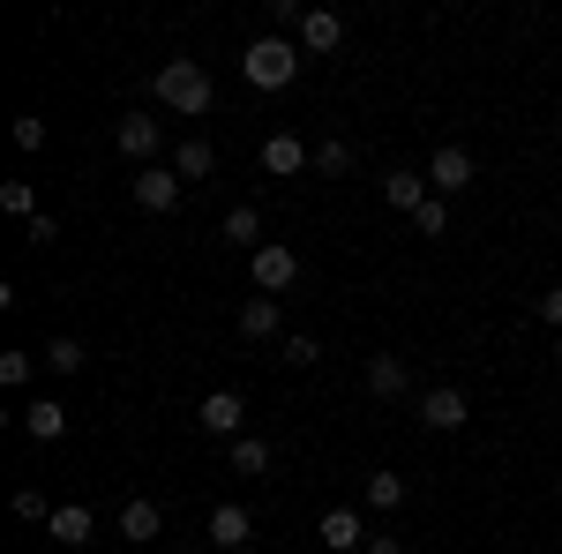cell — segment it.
Returning a JSON list of instances; mask_svg holds the SVG:
<instances>
[{
    "instance_id": "28",
    "label": "cell",
    "mask_w": 562,
    "mask_h": 554,
    "mask_svg": "<svg viewBox=\"0 0 562 554\" xmlns=\"http://www.w3.org/2000/svg\"><path fill=\"white\" fill-rule=\"evenodd\" d=\"M413 225H420V233H428V240H442V233H450V203H442V195H435L428 211L413 217Z\"/></svg>"
},
{
    "instance_id": "17",
    "label": "cell",
    "mask_w": 562,
    "mask_h": 554,
    "mask_svg": "<svg viewBox=\"0 0 562 554\" xmlns=\"http://www.w3.org/2000/svg\"><path fill=\"white\" fill-rule=\"evenodd\" d=\"M158 532H166V510H158V502H128V510H121V540H135V547H150Z\"/></svg>"
},
{
    "instance_id": "24",
    "label": "cell",
    "mask_w": 562,
    "mask_h": 554,
    "mask_svg": "<svg viewBox=\"0 0 562 554\" xmlns=\"http://www.w3.org/2000/svg\"><path fill=\"white\" fill-rule=\"evenodd\" d=\"M45 375H83V344L53 338V344H45Z\"/></svg>"
},
{
    "instance_id": "22",
    "label": "cell",
    "mask_w": 562,
    "mask_h": 554,
    "mask_svg": "<svg viewBox=\"0 0 562 554\" xmlns=\"http://www.w3.org/2000/svg\"><path fill=\"white\" fill-rule=\"evenodd\" d=\"M233 472H240V479H262V472H270V442H262V434H240V442H233Z\"/></svg>"
},
{
    "instance_id": "7",
    "label": "cell",
    "mask_w": 562,
    "mask_h": 554,
    "mask_svg": "<svg viewBox=\"0 0 562 554\" xmlns=\"http://www.w3.org/2000/svg\"><path fill=\"white\" fill-rule=\"evenodd\" d=\"M180 188H188V180H180L173 166H143L128 195L143 203V211H166V217H173V211H180Z\"/></svg>"
},
{
    "instance_id": "30",
    "label": "cell",
    "mask_w": 562,
    "mask_h": 554,
    "mask_svg": "<svg viewBox=\"0 0 562 554\" xmlns=\"http://www.w3.org/2000/svg\"><path fill=\"white\" fill-rule=\"evenodd\" d=\"M323 352H315V338H285V368H315Z\"/></svg>"
},
{
    "instance_id": "10",
    "label": "cell",
    "mask_w": 562,
    "mask_h": 554,
    "mask_svg": "<svg viewBox=\"0 0 562 554\" xmlns=\"http://www.w3.org/2000/svg\"><path fill=\"white\" fill-rule=\"evenodd\" d=\"M315 540H323L330 554H352V547H368V524H360V510H323Z\"/></svg>"
},
{
    "instance_id": "19",
    "label": "cell",
    "mask_w": 562,
    "mask_h": 554,
    "mask_svg": "<svg viewBox=\"0 0 562 554\" xmlns=\"http://www.w3.org/2000/svg\"><path fill=\"white\" fill-rule=\"evenodd\" d=\"M23 434H31V442H60V434H68V412H60L53 397H38V405L23 412Z\"/></svg>"
},
{
    "instance_id": "12",
    "label": "cell",
    "mask_w": 562,
    "mask_h": 554,
    "mask_svg": "<svg viewBox=\"0 0 562 554\" xmlns=\"http://www.w3.org/2000/svg\"><path fill=\"white\" fill-rule=\"evenodd\" d=\"M45 532H53V540H60V547H90V540H98V517H90L83 502H60V510H53V524H45Z\"/></svg>"
},
{
    "instance_id": "5",
    "label": "cell",
    "mask_w": 562,
    "mask_h": 554,
    "mask_svg": "<svg viewBox=\"0 0 562 554\" xmlns=\"http://www.w3.org/2000/svg\"><path fill=\"white\" fill-rule=\"evenodd\" d=\"M465 420H473V405H465L458 383H435L428 397H420V427H428V434H458Z\"/></svg>"
},
{
    "instance_id": "26",
    "label": "cell",
    "mask_w": 562,
    "mask_h": 554,
    "mask_svg": "<svg viewBox=\"0 0 562 554\" xmlns=\"http://www.w3.org/2000/svg\"><path fill=\"white\" fill-rule=\"evenodd\" d=\"M15 517H23V524H53V510H45L38 487H15Z\"/></svg>"
},
{
    "instance_id": "16",
    "label": "cell",
    "mask_w": 562,
    "mask_h": 554,
    "mask_svg": "<svg viewBox=\"0 0 562 554\" xmlns=\"http://www.w3.org/2000/svg\"><path fill=\"white\" fill-rule=\"evenodd\" d=\"M278 323H285V307H278L270 293L240 299V338H278Z\"/></svg>"
},
{
    "instance_id": "2",
    "label": "cell",
    "mask_w": 562,
    "mask_h": 554,
    "mask_svg": "<svg viewBox=\"0 0 562 554\" xmlns=\"http://www.w3.org/2000/svg\"><path fill=\"white\" fill-rule=\"evenodd\" d=\"M240 76H248L256 90H285L293 76H301V45H293V38H278V31H270V38H256L248 53H240Z\"/></svg>"
},
{
    "instance_id": "31",
    "label": "cell",
    "mask_w": 562,
    "mask_h": 554,
    "mask_svg": "<svg viewBox=\"0 0 562 554\" xmlns=\"http://www.w3.org/2000/svg\"><path fill=\"white\" fill-rule=\"evenodd\" d=\"M540 323L562 338V285H548V293H540Z\"/></svg>"
},
{
    "instance_id": "6",
    "label": "cell",
    "mask_w": 562,
    "mask_h": 554,
    "mask_svg": "<svg viewBox=\"0 0 562 554\" xmlns=\"http://www.w3.org/2000/svg\"><path fill=\"white\" fill-rule=\"evenodd\" d=\"M293 285H301V256H293V248H278V240H262L256 248V293H293Z\"/></svg>"
},
{
    "instance_id": "9",
    "label": "cell",
    "mask_w": 562,
    "mask_h": 554,
    "mask_svg": "<svg viewBox=\"0 0 562 554\" xmlns=\"http://www.w3.org/2000/svg\"><path fill=\"white\" fill-rule=\"evenodd\" d=\"M315 166V150H307L301 135H270V143H262V172H270V180H293V172H307Z\"/></svg>"
},
{
    "instance_id": "1",
    "label": "cell",
    "mask_w": 562,
    "mask_h": 554,
    "mask_svg": "<svg viewBox=\"0 0 562 554\" xmlns=\"http://www.w3.org/2000/svg\"><path fill=\"white\" fill-rule=\"evenodd\" d=\"M150 90L166 98V113H180V121H203V113L217 105V90H211V76H203V60H166Z\"/></svg>"
},
{
    "instance_id": "23",
    "label": "cell",
    "mask_w": 562,
    "mask_h": 554,
    "mask_svg": "<svg viewBox=\"0 0 562 554\" xmlns=\"http://www.w3.org/2000/svg\"><path fill=\"white\" fill-rule=\"evenodd\" d=\"M0 211L23 217V225H31V217H45V211H38V195H31V180H0Z\"/></svg>"
},
{
    "instance_id": "20",
    "label": "cell",
    "mask_w": 562,
    "mask_h": 554,
    "mask_svg": "<svg viewBox=\"0 0 562 554\" xmlns=\"http://www.w3.org/2000/svg\"><path fill=\"white\" fill-rule=\"evenodd\" d=\"M225 240H233V248H262V211L256 203H233V211H225Z\"/></svg>"
},
{
    "instance_id": "33",
    "label": "cell",
    "mask_w": 562,
    "mask_h": 554,
    "mask_svg": "<svg viewBox=\"0 0 562 554\" xmlns=\"http://www.w3.org/2000/svg\"><path fill=\"white\" fill-rule=\"evenodd\" d=\"M360 554H405V540H390V532H368V547Z\"/></svg>"
},
{
    "instance_id": "35",
    "label": "cell",
    "mask_w": 562,
    "mask_h": 554,
    "mask_svg": "<svg viewBox=\"0 0 562 554\" xmlns=\"http://www.w3.org/2000/svg\"><path fill=\"white\" fill-rule=\"evenodd\" d=\"M510 554H518V547H510Z\"/></svg>"
},
{
    "instance_id": "29",
    "label": "cell",
    "mask_w": 562,
    "mask_h": 554,
    "mask_svg": "<svg viewBox=\"0 0 562 554\" xmlns=\"http://www.w3.org/2000/svg\"><path fill=\"white\" fill-rule=\"evenodd\" d=\"M15 150H45V121H38V113L15 121Z\"/></svg>"
},
{
    "instance_id": "34",
    "label": "cell",
    "mask_w": 562,
    "mask_h": 554,
    "mask_svg": "<svg viewBox=\"0 0 562 554\" xmlns=\"http://www.w3.org/2000/svg\"><path fill=\"white\" fill-rule=\"evenodd\" d=\"M555 360H562V338H555Z\"/></svg>"
},
{
    "instance_id": "21",
    "label": "cell",
    "mask_w": 562,
    "mask_h": 554,
    "mask_svg": "<svg viewBox=\"0 0 562 554\" xmlns=\"http://www.w3.org/2000/svg\"><path fill=\"white\" fill-rule=\"evenodd\" d=\"M360 502H368V510H405V479H397V472H368Z\"/></svg>"
},
{
    "instance_id": "8",
    "label": "cell",
    "mask_w": 562,
    "mask_h": 554,
    "mask_svg": "<svg viewBox=\"0 0 562 554\" xmlns=\"http://www.w3.org/2000/svg\"><path fill=\"white\" fill-rule=\"evenodd\" d=\"M113 143H121L128 158H158V143H166V121H158V113H121Z\"/></svg>"
},
{
    "instance_id": "4",
    "label": "cell",
    "mask_w": 562,
    "mask_h": 554,
    "mask_svg": "<svg viewBox=\"0 0 562 554\" xmlns=\"http://www.w3.org/2000/svg\"><path fill=\"white\" fill-rule=\"evenodd\" d=\"M195 427H203V434H217V442H240V427H248L240 389H211V397L195 405Z\"/></svg>"
},
{
    "instance_id": "27",
    "label": "cell",
    "mask_w": 562,
    "mask_h": 554,
    "mask_svg": "<svg viewBox=\"0 0 562 554\" xmlns=\"http://www.w3.org/2000/svg\"><path fill=\"white\" fill-rule=\"evenodd\" d=\"M31 368H38L31 352H0V383H8V389H23V383H31Z\"/></svg>"
},
{
    "instance_id": "3",
    "label": "cell",
    "mask_w": 562,
    "mask_h": 554,
    "mask_svg": "<svg viewBox=\"0 0 562 554\" xmlns=\"http://www.w3.org/2000/svg\"><path fill=\"white\" fill-rule=\"evenodd\" d=\"M473 180H480V166H473L465 143H442V150L428 158V188H435V195H465Z\"/></svg>"
},
{
    "instance_id": "15",
    "label": "cell",
    "mask_w": 562,
    "mask_h": 554,
    "mask_svg": "<svg viewBox=\"0 0 562 554\" xmlns=\"http://www.w3.org/2000/svg\"><path fill=\"white\" fill-rule=\"evenodd\" d=\"M301 45H307V53H338V45H346V15H330V8H307Z\"/></svg>"
},
{
    "instance_id": "11",
    "label": "cell",
    "mask_w": 562,
    "mask_h": 554,
    "mask_svg": "<svg viewBox=\"0 0 562 554\" xmlns=\"http://www.w3.org/2000/svg\"><path fill=\"white\" fill-rule=\"evenodd\" d=\"M383 203H390V211H405V217H420L435 203L428 172H390V180H383Z\"/></svg>"
},
{
    "instance_id": "32",
    "label": "cell",
    "mask_w": 562,
    "mask_h": 554,
    "mask_svg": "<svg viewBox=\"0 0 562 554\" xmlns=\"http://www.w3.org/2000/svg\"><path fill=\"white\" fill-rule=\"evenodd\" d=\"M23 240H31V248H53V240H60V225H53V217H31V225H23Z\"/></svg>"
},
{
    "instance_id": "14",
    "label": "cell",
    "mask_w": 562,
    "mask_h": 554,
    "mask_svg": "<svg viewBox=\"0 0 562 554\" xmlns=\"http://www.w3.org/2000/svg\"><path fill=\"white\" fill-rule=\"evenodd\" d=\"M368 389H375V397H405V389H413V368H405L397 352H368Z\"/></svg>"
},
{
    "instance_id": "18",
    "label": "cell",
    "mask_w": 562,
    "mask_h": 554,
    "mask_svg": "<svg viewBox=\"0 0 562 554\" xmlns=\"http://www.w3.org/2000/svg\"><path fill=\"white\" fill-rule=\"evenodd\" d=\"M173 172H180V180H211V172H217V150L203 143V135H188V143L173 150Z\"/></svg>"
},
{
    "instance_id": "13",
    "label": "cell",
    "mask_w": 562,
    "mask_h": 554,
    "mask_svg": "<svg viewBox=\"0 0 562 554\" xmlns=\"http://www.w3.org/2000/svg\"><path fill=\"white\" fill-rule=\"evenodd\" d=\"M248 532H256V517L240 510V502H217V510H211V540H217L225 554H240V547H248Z\"/></svg>"
},
{
    "instance_id": "25",
    "label": "cell",
    "mask_w": 562,
    "mask_h": 554,
    "mask_svg": "<svg viewBox=\"0 0 562 554\" xmlns=\"http://www.w3.org/2000/svg\"><path fill=\"white\" fill-rule=\"evenodd\" d=\"M315 172H330V180L352 172V143H315Z\"/></svg>"
}]
</instances>
